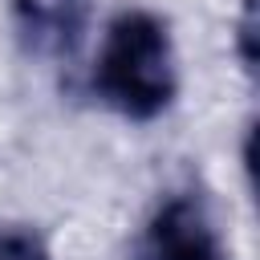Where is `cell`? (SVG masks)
Listing matches in <instances>:
<instances>
[{"mask_svg": "<svg viewBox=\"0 0 260 260\" xmlns=\"http://www.w3.org/2000/svg\"><path fill=\"white\" fill-rule=\"evenodd\" d=\"M89 93L122 122H154L175 106V37L154 8H122L110 16L89 69Z\"/></svg>", "mask_w": 260, "mask_h": 260, "instance_id": "6da1fadb", "label": "cell"}, {"mask_svg": "<svg viewBox=\"0 0 260 260\" xmlns=\"http://www.w3.org/2000/svg\"><path fill=\"white\" fill-rule=\"evenodd\" d=\"M0 260H53V252L37 228L0 223Z\"/></svg>", "mask_w": 260, "mask_h": 260, "instance_id": "277c9868", "label": "cell"}, {"mask_svg": "<svg viewBox=\"0 0 260 260\" xmlns=\"http://www.w3.org/2000/svg\"><path fill=\"white\" fill-rule=\"evenodd\" d=\"M252 0H244V12H240V57H244V69H252Z\"/></svg>", "mask_w": 260, "mask_h": 260, "instance_id": "5b68a950", "label": "cell"}, {"mask_svg": "<svg viewBox=\"0 0 260 260\" xmlns=\"http://www.w3.org/2000/svg\"><path fill=\"white\" fill-rule=\"evenodd\" d=\"M93 4L89 0H12L16 45L37 61H69L85 45Z\"/></svg>", "mask_w": 260, "mask_h": 260, "instance_id": "3957f363", "label": "cell"}, {"mask_svg": "<svg viewBox=\"0 0 260 260\" xmlns=\"http://www.w3.org/2000/svg\"><path fill=\"white\" fill-rule=\"evenodd\" d=\"M130 260H232V248L203 195L171 191L142 219Z\"/></svg>", "mask_w": 260, "mask_h": 260, "instance_id": "7a4b0ae2", "label": "cell"}]
</instances>
